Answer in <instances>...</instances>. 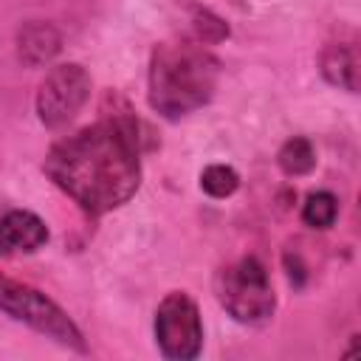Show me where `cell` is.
Here are the masks:
<instances>
[{
  "label": "cell",
  "instance_id": "obj_5",
  "mask_svg": "<svg viewBox=\"0 0 361 361\" xmlns=\"http://www.w3.org/2000/svg\"><path fill=\"white\" fill-rule=\"evenodd\" d=\"M155 338L166 358L189 361L203 347V324L189 293L172 290L155 310Z\"/></svg>",
  "mask_w": 361,
  "mask_h": 361
},
{
  "label": "cell",
  "instance_id": "obj_3",
  "mask_svg": "<svg viewBox=\"0 0 361 361\" xmlns=\"http://www.w3.org/2000/svg\"><path fill=\"white\" fill-rule=\"evenodd\" d=\"M214 290L220 305L243 324H259L274 313V288L265 265L257 257H243L220 268Z\"/></svg>",
  "mask_w": 361,
  "mask_h": 361
},
{
  "label": "cell",
  "instance_id": "obj_2",
  "mask_svg": "<svg viewBox=\"0 0 361 361\" xmlns=\"http://www.w3.org/2000/svg\"><path fill=\"white\" fill-rule=\"evenodd\" d=\"M220 62L197 42H161L149 56V104L180 118L203 107L217 87Z\"/></svg>",
  "mask_w": 361,
  "mask_h": 361
},
{
  "label": "cell",
  "instance_id": "obj_6",
  "mask_svg": "<svg viewBox=\"0 0 361 361\" xmlns=\"http://www.w3.org/2000/svg\"><path fill=\"white\" fill-rule=\"evenodd\" d=\"M90 96V76L82 65L68 62L45 73L37 90V116L45 127L68 124Z\"/></svg>",
  "mask_w": 361,
  "mask_h": 361
},
{
  "label": "cell",
  "instance_id": "obj_11",
  "mask_svg": "<svg viewBox=\"0 0 361 361\" xmlns=\"http://www.w3.org/2000/svg\"><path fill=\"white\" fill-rule=\"evenodd\" d=\"M336 214H338V200L330 192H313L302 206V220L310 228H330Z\"/></svg>",
  "mask_w": 361,
  "mask_h": 361
},
{
  "label": "cell",
  "instance_id": "obj_10",
  "mask_svg": "<svg viewBox=\"0 0 361 361\" xmlns=\"http://www.w3.org/2000/svg\"><path fill=\"white\" fill-rule=\"evenodd\" d=\"M279 166L285 175H307L316 166V149L307 138L296 135L282 144L279 149Z\"/></svg>",
  "mask_w": 361,
  "mask_h": 361
},
{
  "label": "cell",
  "instance_id": "obj_12",
  "mask_svg": "<svg viewBox=\"0 0 361 361\" xmlns=\"http://www.w3.org/2000/svg\"><path fill=\"white\" fill-rule=\"evenodd\" d=\"M240 186V175L226 164H212L200 172V189L212 197H228Z\"/></svg>",
  "mask_w": 361,
  "mask_h": 361
},
{
  "label": "cell",
  "instance_id": "obj_13",
  "mask_svg": "<svg viewBox=\"0 0 361 361\" xmlns=\"http://www.w3.org/2000/svg\"><path fill=\"white\" fill-rule=\"evenodd\" d=\"M195 34L200 37V42H220L223 37H228V28L217 14L197 8L195 11Z\"/></svg>",
  "mask_w": 361,
  "mask_h": 361
},
{
  "label": "cell",
  "instance_id": "obj_1",
  "mask_svg": "<svg viewBox=\"0 0 361 361\" xmlns=\"http://www.w3.org/2000/svg\"><path fill=\"white\" fill-rule=\"evenodd\" d=\"M138 121L124 99L107 96L102 118L62 141L45 158L48 178L93 214L124 206L138 183Z\"/></svg>",
  "mask_w": 361,
  "mask_h": 361
},
{
  "label": "cell",
  "instance_id": "obj_7",
  "mask_svg": "<svg viewBox=\"0 0 361 361\" xmlns=\"http://www.w3.org/2000/svg\"><path fill=\"white\" fill-rule=\"evenodd\" d=\"M48 243V228L34 212H8L0 220V254L3 257H17V254H31Z\"/></svg>",
  "mask_w": 361,
  "mask_h": 361
},
{
  "label": "cell",
  "instance_id": "obj_4",
  "mask_svg": "<svg viewBox=\"0 0 361 361\" xmlns=\"http://www.w3.org/2000/svg\"><path fill=\"white\" fill-rule=\"evenodd\" d=\"M0 307L6 313H11L14 319L25 322L28 327L51 336L54 341H59L65 347L85 350L79 327L71 322V316L56 302H51L42 290H37L25 282H17L6 274H0Z\"/></svg>",
  "mask_w": 361,
  "mask_h": 361
},
{
  "label": "cell",
  "instance_id": "obj_8",
  "mask_svg": "<svg viewBox=\"0 0 361 361\" xmlns=\"http://www.w3.org/2000/svg\"><path fill=\"white\" fill-rule=\"evenodd\" d=\"M59 31L48 23H28L17 34V51L20 59L28 65H45L59 54Z\"/></svg>",
  "mask_w": 361,
  "mask_h": 361
},
{
  "label": "cell",
  "instance_id": "obj_9",
  "mask_svg": "<svg viewBox=\"0 0 361 361\" xmlns=\"http://www.w3.org/2000/svg\"><path fill=\"white\" fill-rule=\"evenodd\" d=\"M322 73L330 85H338L350 93L358 90V54L353 45H330L322 54Z\"/></svg>",
  "mask_w": 361,
  "mask_h": 361
}]
</instances>
